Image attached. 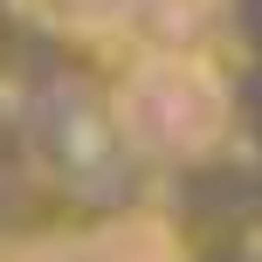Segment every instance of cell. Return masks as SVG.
Listing matches in <instances>:
<instances>
[{
  "mask_svg": "<svg viewBox=\"0 0 262 262\" xmlns=\"http://www.w3.org/2000/svg\"><path fill=\"white\" fill-rule=\"evenodd\" d=\"M104 104L145 166H207L235 138V83L207 49H124Z\"/></svg>",
  "mask_w": 262,
  "mask_h": 262,
  "instance_id": "1",
  "label": "cell"
},
{
  "mask_svg": "<svg viewBox=\"0 0 262 262\" xmlns=\"http://www.w3.org/2000/svg\"><path fill=\"white\" fill-rule=\"evenodd\" d=\"M28 145H35L41 172L55 186H69V193H111L131 166L104 90H83V83H55L28 111Z\"/></svg>",
  "mask_w": 262,
  "mask_h": 262,
  "instance_id": "2",
  "label": "cell"
},
{
  "mask_svg": "<svg viewBox=\"0 0 262 262\" xmlns=\"http://www.w3.org/2000/svg\"><path fill=\"white\" fill-rule=\"evenodd\" d=\"M76 262H186V242L166 214L152 207H118L90 228H69Z\"/></svg>",
  "mask_w": 262,
  "mask_h": 262,
  "instance_id": "3",
  "label": "cell"
},
{
  "mask_svg": "<svg viewBox=\"0 0 262 262\" xmlns=\"http://www.w3.org/2000/svg\"><path fill=\"white\" fill-rule=\"evenodd\" d=\"M49 35L83 41V49H138L152 0H21Z\"/></svg>",
  "mask_w": 262,
  "mask_h": 262,
  "instance_id": "4",
  "label": "cell"
}]
</instances>
